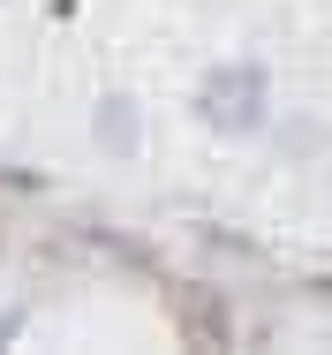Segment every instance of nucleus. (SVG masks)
<instances>
[{
  "mask_svg": "<svg viewBox=\"0 0 332 355\" xmlns=\"http://www.w3.org/2000/svg\"><path fill=\"white\" fill-rule=\"evenodd\" d=\"M204 121L211 129H257L265 121V76L257 69H211L204 76Z\"/></svg>",
  "mask_w": 332,
  "mask_h": 355,
  "instance_id": "nucleus-1",
  "label": "nucleus"
}]
</instances>
